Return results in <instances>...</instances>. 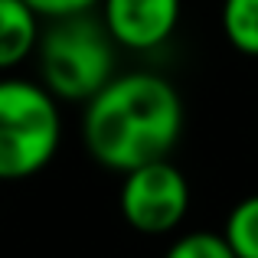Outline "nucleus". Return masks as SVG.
Wrapping results in <instances>:
<instances>
[{
    "label": "nucleus",
    "instance_id": "nucleus-1",
    "mask_svg": "<svg viewBox=\"0 0 258 258\" xmlns=\"http://www.w3.org/2000/svg\"><path fill=\"white\" fill-rule=\"evenodd\" d=\"M183 134L180 92L154 72L111 76L85 101L82 138L101 167L127 173L167 160Z\"/></svg>",
    "mask_w": 258,
    "mask_h": 258
},
{
    "label": "nucleus",
    "instance_id": "nucleus-2",
    "mask_svg": "<svg viewBox=\"0 0 258 258\" xmlns=\"http://www.w3.org/2000/svg\"><path fill=\"white\" fill-rule=\"evenodd\" d=\"M39 76L56 101H88L114 76V39L88 13L59 17L39 30Z\"/></svg>",
    "mask_w": 258,
    "mask_h": 258
},
{
    "label": "nucleus",
    "instance_id": "nucleus-3",
    "mask_svg": "<svg viewBox=\"0 0 258 258\" xmlns=\"http://www.w3.org/2000/svg\"><path fill=\"white\" fill-rule=\"evenodd\" d=\"M59 141L62 114L46 85L0 79V180H26L46 170Z\"/></svg>",
    "mask_w": 258,
    "mask_h": 258
},
{
    "label": "nucleus",
    "instance_id": "nucleus-4",
    "mask_svg": "<svg viewBox=\"0 0 258 258\" xmlns=\"http://www.w3.org/2000/svg\"><path fill=\"white\" fill-rule=\"evenodd\" d=\"M118 206L124 222L141 235H167L186 219L189 183L180 167L167 160L134 167L121 180Z\"/></svg>",
    "mask_w": 258,
    "mask_h": 258
},
{
    "label": "nucleus",
    "instance_id": "nucleus-5",
    "mask_svg": "<svg viewBox=\"0 0 258 258\" xmlns=\"http://www.w3.org/2000/svg\"><path fill=\"white\" fill-rule=\"evenodd\" d=\"M180 7V0H101V23L114 46L147 52L173 36Z\"/></svg>",
    "mask_w": 258,
    "mask_h": 258
},
{
    "label": "nucleus",
    "instance_id": "nucleus-6",
    "mask_svg": "<svg viewBox=\"0 0 258 258\" xmlns=\"http://www.w3.org/2000/svg\"><path fill=\"white\" fill-rule=\"evenodd\" d=\"M39 17L23 0H0V69H13L36 52Z\"/></svg>",
    "mask_w": 258,
    "mask_h": 258
},
{
    "label": "nucleus",
    "instance_id": "nucleus-7",
    "mask_svg": "<svg viewBox=\"0 0 258 258\" xmlns=\"http://www.w3.org/2000/svg\"><path fill=\"white\" fill-rule=\"evenodd\" d=\"M222 33L242 56L258 59V0H222Z\"/></svg>",
    "mask_w": 258,
    "mask_h": 258
},
{
    "label": "nucleus",
    "instance_id": "nucleus-8",
    "mask_svg": "<svg viewBox=\"0 0 258 258\" xmlns=\"http://www.w3.org/2000/svg\"><path fill=\"white\" fill-rule=\"evenodd\" d=\"M222 239L235 258H258V193L239 200L226 216Z\"/></svg>",
    "mask_w": 258,
    "mask_h": 258
},
{
    "label": "nucleus",
    "instance_id": "nucleus-9",
    "mask_svg": "<svg viewBox=\"0 0 258 258\" xmlns=\"http://www.w3.org/2000/svg\"><path fill=\"white\" fill-rule=\"evenodd\" d=\"M164 258H235L222 232H186L167 248Z\"/></svg>",
    "mask_w": 258,
    "mask_h": 258
},
{
    "label": "nucleus",
    "instance_id": "nucleus-10",
    "mask_svg": "<svg viewBox=\"0 0 258 258\" xmlns=\"http://www.w3.org/2000/svg\"><path fill=\"white\" fill-rule=\"evenodd\" d=\"M30 4V10L36 17H46V20H59V17H76V13H88L95 4L101 0H23Z\"/></svg>",
    "mask_w": 258,
    "mask_h": 258
}]
</instances>
